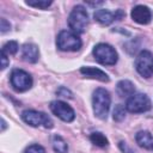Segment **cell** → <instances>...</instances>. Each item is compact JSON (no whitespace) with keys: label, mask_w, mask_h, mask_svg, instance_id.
Instances as JSON below:
<instances>
[{"label":"cell","mask_w":153,"mask_h":153,"mask_svg":"<svg viewBox=\"0 0 153 153\" xmlns=\"http://www.w3.org/2000/svg\"><path fill=\"white\" fill-rule=\"evenodd\" d=\"M126 108H124V105H122V104H117L116 106H115V109H114V112H112V117H114V121H116V122H121V121H123L124 120V117H126Z\"/></svg>","instance_id":"cell-19"},{"label":"cell","mask_w":153,"mask_h":153,"mask_svg":"<svg viewBox=\"0 0 153 153\" xmlns=\"http://www.w3.org/2000/svg\"><path fill=\"white\" fill-rule=\"evenodd\" d=\"M93 56L102 65L112 66L117 62V53L116 50L106 43H98L93 48Z\"/></svg>","instance_id":"cell-5"},{"label":"cell","mask_w":153,"mask_h":153,"mask_svg":"<svg viewBox=\"0 0 153 153\" xmlns=\"http://www.w3.org/2000/svg\"><path fill=\"white\" fill-rule=\"evenodd\" d=\"M56 45L62 51H76L81 48L82 42L78 33L69 30H62L57 35Z\"/></svg>","instance_id":"cell-3"},{"label":"cell","mask_w":153,"mask_h":153,"mask_svg":"<svg viewBox=\"0 0 153 153\" xmlns=\"http://www.w3.org/2000/svg\"><path fill=\"white\" fill-rule=\"evenodd\" d=\"M136 143L148 151H153V135L147 130H140L135 135Z\"/></svg>","instance_id":"cell-14"},{"label":"cell","mask_w":153,"mask_h":153,"mask_svg":"<svg viewBox=\"0 0 153 153\" xmlns=\"http://www.w3.org/2000/svg\"><path fill=\"white\" fill-rule=\"evenodd\" d=\"M131 19L141 25H146L152 20V11L145 5H136L131 10Z\"/></svg>","instance_id":"cell-11"},{"label":"cell","mask_w":153,"mask_h":153,"mask_svg":"<svg viewBox=\"0 0 153 153\" xmlns=\"http://www.w3.org/2000/svg\"><path fill=\"white\" fill-rule=\"evenodd\" d=\"M135 69L143 78L153 75V54L148 50H142L135 59Z\"/></svg>","instance_id":"cell-7"},{"label":"cell","mask_w":153,"mask_h":153,"mask_svg":"<svg viewBox=\"0 0 153 153\" xmlns=\"http://www.w3.org/2000/svg\"><path fill=\"white\" fill-rule=\"evenodd\" d=\"M110 104H111V97L105 88L99 87L93 92L92 106L96 117H98L99 120H105L108 117Z\"/></svg>","instance_id":"cell-1"},{"label":"cell","mask_w":153,"mask_h":153,"mask_svg":"<svg viewBox=\"0 0 153 153\" xmlns=\"http://www.w3.org/2000/svg\"><path fill=\"white\" fill-rule=\"evenodd\" d=\"M22 120L31 127L43 126L44 128H49V129L54 127V123L48 115H45L44 112H41V111H36V110L23 111L22 112Z\"/></svg>","instance_id":"cell-6"},{"label":"cell","mask_w":153,"mask_h":153,"mask_svg":"<svg viewBox=\"0 0 153 153\" xmlns=\"http://www.w3.org/2000/svg\"><path fill=\"white\" fill-rule=\"evenodd\" d=\"M10 29H11V24L5 18H1V20H0V31H1V33H5Z\"/></svg>","instance_id":"cell-23"},{"label":"cell","mask_w":153,"mask_h":153,"mask_svg":"<svg viewBox=\"0 0 153 153\" xmlns=\"http://www.w3.org/2000/svg\"><path fill=\"white\" fill-rule=\"evenodd\" d=\"M56 94L60 96V97H65V98H73V93H72L68 88H66V87H63V86H61V87L56 91Z\"/></svg>","instance_id":"cell-22"},{"label":"cell","mask_w":153,"mask_h":153,"mask_svg":"<svg viewBox=\"0 0 153 153\" xmlns=\"http://www.w3.org/2000/svg\"><path fill=\"white\" fill-rule=\"evenodd\" d=\"M8 65V60H7V55L1 53V69H5Z\"/></svg>","instance_id":"cell-25"},{"label":"cell","mask_w":153,"mask_h":153,"mask_svg":"<svg viewBox=\"0 0 153 153\" xmlns=\"http://www.w3.org/2000/svg\"><path fill=\"white\" fill-rule=\"evenodd\" d=\"M51 145H53V149L56 153H67L68 152V145L67 142L63 140L62 136L55 134L51 137Z\"/></svg>","instance_id":"cell-16"},{"label":"cell","mask_w":153,"mask_h":153,"mask_svg":"<svg viewBox=\"0 0 153 153\" xmlns=\"http://www.w3.org/2000/svg\"><path fill=\"white\" fill-rule=\"evenodd\" d=\"M10 81H11L12 87L17 92L27 91L32 86L31 75L23 69H13L11 73V76H10Z\"/></svg>","instance_id":"cell-8"},{"label":"cell","mask_w":153,"mask_h":153,"mask_svg":"<svg viewBox=\"0 0 153 153\" xmlns=\"http://www.w3.org/2000/svg\"><path fill=\"white\" fill-rule=\"evenodd\" d=\"M123 17H126V13L122 10H116L115 12H111L109 10L99 8L93 13V18L102 25H109L115 20H121Z\"/></svg>","instance_id":"cell-10"},{"label":"cell","mask_w":153,"mask_h":153,"mask_svg":"<svg viewBox=\"0 0 153 153\" xmlns=\"http://www.w3.org/2000/svg\"><path fill=\"white\" fill-rule=\"evenodd\" d=\"M152 108L151 99L145 93H134L128 97L126 103V109L133 114H141L146 112Z\"/></svg>","instance_id":"cell-4"},{"label":"cell","mask_w":153,"mask_h":153,"mask_svg":"<svg viewBox=\"0 0 153 153\" xmlns=\"http://www.w3.org/2000/svg\"><path fill=\"white\" fill-rule=\"evenodd\" d=\"M53 4V1H48V0H27L26 1V5L27 6H31V7H35V8H41V10H44V8H48L50 5Z\"/></svg>","instance_id":"cell-20"},{"label":"cell","mask_w":153,"mask_h":153,"mask_svg":"<svg viewBox=\"0 0 153 153\" xmlns=\"http://www.w3.org/2000/svg\"><path fill=\"white\" fill-rule=\"evenodd\" d=\"M24 153H45V149L38 143H33V145H30L29 147H26Z\"/></svg>","instance_id":"cell-21"},{"label":"cell","mask_w":153,"mask_h":153,"mask_svg":"<svg viewBox=\"0 0 153 153\" xmlns=\"http://www.w3.org/2000/svg\"><path fill=\"white\" fill-rule=\"evenodd\" d=\"M22 56L24 61L29 63H36L39 59V50L38 47L33 43H25L22 48Z\"/></svg>","instance_id":"cell-12"},{"label":"cell","mask_w":153,"mask_h":153,"mask_svg":"<svg viewBox=\"0 0 153 153\" xmlns=\"http://www.w3.org/2000/svg\"><path fill=\"white\" fill-rule=\"evenodd\" d=\"M116 92L120 97H130L135 93V86L130 80H121L116 85Z\"/></svg>","instance_id":"cell-15"},{"label":"cell","mask_w":153,"mask_h":153,"mask_svg":"<svg viewBox=\"0 0 153 153\" xmlns=\"http://www.w3.org/2000/svg\"><path fill=\"white\" fill-rule=\"evenodd\" d=\"M1 123H2V128H1V130L4 131V130H5V128H6V122H5V120H4V118H1Z\"/></svg>","instance_id":"cell-26"},{"label":"cell","mask_w":153,"mask_h":153,"mask_svg":"<svg viewBox=\"0 0 153 153\" xmlns=\"http://www.w3.org/2000/svg\"><path fill=\"white\" fill-rule=\"evenodd\" d=\"M49 106L51 112L63 122H72L75 118L74 110L62 100H53Z\"/></svg>","instance_id":"cell-9"},{"label":"cell","mask_w":153,"mask_h":153,"mask_svg":"<svg viewBox=\"0 0 153 153\" xmlns=\"http://www.w3.org/2000/svg\"><path fill=\"white\" fill-rule=\"evenodd\" d=\"M18 43L16 41H10L7 43H5L1 48V53L5 54V55H14L17 51H18Z\"/></svg>","instance_id":"cell-18"},{"label":"cell","mask_w":153,"mask_h":153,"mask_svg":"<svg viewBox=\"0 0 153 153\" xmlns=\"http://www.w3.org/2000/svg\"><path fill=\"white\" fill-rule=\"evenodd\" d=\"M88 24V14L84 6L76 5L73 7L68 16V25L71 31L75 33H82Z\"/></svg>","instance_id":"cell-2"},{"label":"cell","mask_w":153,"mask_h":153,"mask_svg":"<svg viewBox=\"0 0 153 153\" xmlns=\"http://www.w3.org/2000/svg\"><path fill=\"white\" fill-rule=\"evenodd\" d=\"M80 73L82 75H85L86 78H91V79H96V80H99V81H103V82H108L109 81V76L105 72H103L102 69L99 68H96V67H81L80 68Z\"/></svg>","instance_id":"cell-13"},{"label":"cell","mask_w":153,"mask_h":153,"mask_svg":"<svg viewBox=\"0 0 153 153\" xmlns=\"http://www.w3.org/2000/svg\"><path fill=\"white\" fill-rule=\"evenodd\" d=\"M118 147H120V149L123 152V153H133V151L127 146V143L126 142H123V141H121L120 143H118Z\"/></svg>","instance_id":"cell-24"},{"label":"cell","mask_w":153,"mask_h":153,"mask_svg":"<svg viewBox=\"0 0 153 153\" xmlns=\"http://www.w3.org/2000/svg\"><path fill=\"white\" fill-rule=\"evenodd\" d=\"M90 140L93 145L98 146V147H106L109 145V141L108 139L105 137V135H103L102 133L99 131H94L90 135Z\"/></svg>","instance_id":"cell-17"}]
</instances>
